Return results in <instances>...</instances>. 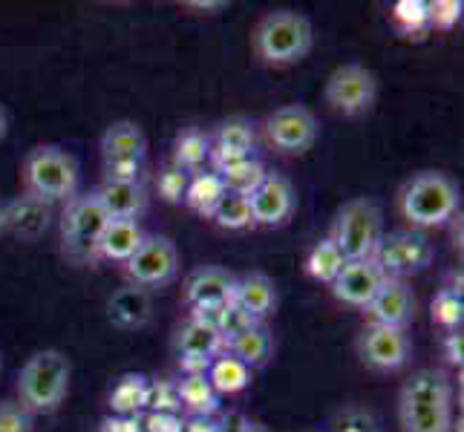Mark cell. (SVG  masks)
Here are the masks:
<instances>
[{
  "label": "cell",
  "mask_w": 464,
  "mask_h": 432,
  "mask_svg": "<svg viewBox=\"0 0 464 432\" xmlns=\"http://www.w3.org/2000/svg\"><path fill=\"white\" fill-rule=\"evenodd\" d=\"M461 190L459 182L444 170H419L398 187L395 211L404 219L407 231L427 234L444 228L459 216Z\"/></svg>",
  "instance_id": "obj_1"
},
{
  "label": "cell",
  "mask_w": 464,
  "mask_h": 432,
  "mask_svg": "<svg viewBox=\"0 0 464 432\" xmlns=\"http://www.w3.org/2000/svg\"><path fill=\"white\" fill-rule=\"evenodd\" d=\"M314 46L312 21L295 9L266 12L251 29V53L271 70H285L306 61Z\"/></svg>",
  "instance_id": "obj_2"
},
{
  "label": "cell",
  "mask_w": 464,
  "mask_h": 432,
  "mask_svg": "<svg viewBox=\"0 0 464 432\" xmlns=\"http://www.w3.org/2000/svg\"><path fill=\"white\" fill-rule=\"evenodd\" d=\"M21 185L32 199L44 205H63L82 187V168L75 156L58 144H38L21 162Z\"/></svg>",
  "instance_id": "obj_3"
},
{
  "label": "cell",
  "mask_w": 464,
  "mask_h": 432,
  "mask_svg": "<svg viewBox=\"0 0 464 432\" xmlns=\"http://www.w3.org/2000/svg\"><path fill=\"white\" fill-rule=\"evenodd\" d=\"M72 366L70 358L58 349L35 351L18 372V404L32 415L55 412L70 392Z\"/></svg>",
  "instance_id": "obj_4"
},
{
  "label": "cell",
  "mask_w": 464,
  "mask_h": 432,
  "mask_svg": "<svg viewBox=\"0 0 464 432\" xmlns=\"http://www.w3.org/2000/svg\"><path fill=\"white\" fill-rule=\"evenodd\" d=\"M341 248L346 263L352 260H372L383 239V211L370 197L346 199L332 219L326 234Z\"/></svg>",
  "instance_id": "obj_5"
},
{
  "label": "cell",
  "mask_w": 464,
  "mask_h": 432,
  "mask_svg": "<svg viewBox=\"0 0 464 432\" xmlns=\"http://www.w3.org/2000/svg\"><path fill=\"white\" fill-rule=\"evenodd\" d=\"M110 216L104 214V207L99 199L90 194H78L63 202L61 207V251L63 257L75 265H95V248L99 239L107 228Z\"/></svg>",
  "instance_id": "obj_6"
},
{
  "label": "cell",
  "mask_w": 464,
  "mask_h": 432,
  "mask_svg": "<svg viewBox=\"0 0 464 432\" xmlns=\"http://www.w3.org/2000/svg\"><path fill=\"white\" fill-rule=\"evenodd\" d=\"M324 99L332 113L343 119H361L372 113L378 101V75L358 61L334 67L324 84Z\"/></svg>",
  "instance_id": "obj_7"
},
{
  "label": "cell",
  "mask_w": 464,
  "mask_h": 432,
  "mask_svg": "<svg viewBox=\"0 0 464 432\" xmlns=\"http://www.w3.org/2000/svg\"><path fill=\"white\" fill-rule=\"evenodd\" d=\"M378 268L383 271L387 280H410L415 274H421L436 260V245L430 243L427 234L419 231H395V234H383L381 245L375 251Z\"/></svg>",
  "instance_id": "obj_8"
},
{
  "label": "cell",
  "mask_w": 464,
  "mask_h": 432,
  "mask_svg": "<svg viewBox=\"0 0 464 432\" xmlns=\"http://www.w3.org/2000/svg\"><path fill=\"white\" fill-rule=\"evenodd\" d=\"M124 274L136 288H162L179 274V248L165 234H148L145 243L124 263Z\"/></svg>",
  "instance_id": "obj_9"
},
{
  "label": "cell",
  "mask_w": 464,
  "mask_h": 432,
  "mask_svg": "<svg viewBox=\"0 0 464 432\" xmlns=\"http://www.w3.org/2000/svg\"><path fill=\"white\" fill-rule=\"evenodd\" d=\"M266 141L283 156H303L314 148L320 136V124L314 113L303 104H283L275 113H268L263 124Z\"/></svg>",
  "instance_id": "obj_10"
},
{
  "label": "cell",
  "mask_w": 464,
  "mask_h": 432,
  "mask_svg": "<svg viewBox=\"0 0 464 432\" xmlns=\"http://www.w3.org/2000/svg\"><path fill=\"white\" fill-rule=\"evenodd\" d=\"M355 351L361 363L370 372L392 375L401 372L412 358V341L407 329H390V326H370L366 323L355 341Z\"/></svg>",
  "instance_id": "obj_11"
},
{
  "label": "cell",
  "mask_w": 464,
  "mask_h": 432,
  "mask_svg": "<svg viewBox=\"0 0 464 432\" xmlns=\"http://www.w3.org/2000/svg\"><path fill=\"white\" fill-rule=\"evenodd\" d=\"M254 228H280L285 226L297 211V190L289 176L283 173H266L260 187L248 197Z\"/></svg>",
  "instance_id": "obj_12"
},
{
  "label": "cell",
  "mask_w": 464,
  "mask_h": 432,
  "mask_svg": "<svg viewBox=\"0 0 464 432\" xmlns=\"http://www.w3.org/2000/svg\"><path fill=\"white\" fill-rule=\"evenodd\" d=\"M237 277L222 265H199L185 277L182 302L190 312H214L226 309L234 297Z\"/></svg>",
  "instance_id": "obj_13"
},
{
  "label": "cell",
  "mask_w": 464,
  "mask_h": 432,
  "mask_svg": "<svg viewBox=\"0 0 464 432\" xmlns=\"http://www.w3.org/2000/svg\"><path fill=\"white\" fill-rule=\"evenodd\" d=\"M363 317L370 326H390L407 329L415 320V294L412 285L404 280H383L378 294L363 309Z\"/></svg>",
  "instance_id": "obj_14"
},
{
  "label": "cell",
  "mask_w": 464,
  "mask_h": 432,
  "mask_svg": "<svg viewBox=\"0 0 464 432\" xmlns=\"http://www.w3.org/2000/svg\"><path fill=\"white\" fill-rule=\"evenodd\" d=\"M383 271L378 268L375 260H352L343 265V271L338 277H334V283L329 285L332 297L343 302V306L349 309H366L370 306V300L378 294V288L383 285Z\"/></svg>",
  "instance_id": "obj_15"
},
{
  "label": "cell",
  "mask_w": 464,
  "mask_h": 432,
  "mask_svg": "<svg viewBox=\"0 0 464 432\" xmlns=\"http://www.w3.org/2000/svg\"><path fill=\"white\" fill-rule=\"evenodd\" d=\"M231 302L243 314H248L254 323H266V320L277 312L280 294H277L275 280L268 274H263V271H248V274L237 277Z\"/></svg>",
  "instance_id": "obj_16"
},
{
  "label": "cell",
  "mask_w": 464,
  "mask_h": 432,
  "mask_svg": "<svg viewBox=\"0 0 464 432\" xmlns=\"http://www.w3.org/2000/svg\"><path fill=\"white\" fill-rule=\"evenodd\" d=\"M53 226V205H44L32 197H18L4 202V234H12L24 243H35Z\"/></svg>",
  "instance_id": "obj_17"
},
{
  "label": "cell",
  "mask_w": 464,
  "mask_h": 432,
  "mask_svg": "<svg viewBox=\"0 0 464 432\" xmlns=\"http://www.w3.org/2000/svg\"><path fill=\"white\" fill-rule=\"evenodd\" d=\"M110 219H141L148 214V187L145 182H102L92 190Z\"/></svg>",
  "instance_id": "obj_18"
},
{
  "label": "cell",
  "mask_w": 464,
  "mask_h": 432,
  "mask_svg": "<svg viewBox=\"0 0 464 432\" xmlns=\"http://www.w3.org/2000/svg\"><path fill=\"white\" fill-rule=\"evenodd\" d=\"M102 158L104 162H145L148 158V136L141 124L133 119H119L102 133Z\"/></svg>",
  "instance_id": "obj_19"
},
{
  "label": "cell",
  "mask_w": 464,
  "mask_h": 432,
  "mask_svg": "<svg viewBox=\"0 0 464 432\" xmlns=\"http://www.w3.org/2000/svg\"><path fill=\"white\" fill-rule=\"evenodd\" d=\"M145 228L136 219H110L99 239V248H95V263L124 265L139 251V245L145 243Z\"/></svg>",
  "instance_id": "obj_20"
},
{
  "label": "cell",
  "mask_w": 464,
  "mask_h": 432,
  "mask_svg": "<svg viewBox=\"0 0 464 432\" xmlns=\"http://www.w3.org/2000/svg\"><path fill=\"white\" fill-rule=\"evenodd\" d=\"M173 349L179 358H202V360H214L217 355L226 351V341L219 338V331L197 317H185V323L176 329Z\"/></svg>",
  "instance_id": "obj_21"
},
{
  "label": "cell",
  "mask_w": 464,
  "mask_h": 432,
  "mask_svg": "<svg viewBox=\"0 0 464 432\" xmlns=\"http://www.w3.org/2000/svg\"><path fill=\"white\" fill-rule=\"evenodd\" d=\"M150 314H153V302L145 288L127 285V288H119V292L107 300V317L116 329H124V331L145 329L150 323Z\"/></svg>",
  "instance_id": "obj_22"
},
{
  "label": "cell",
  "mask_w": 464,
  "mask_h": 432,
  "mask_svg": "<svg viewBox=\"0 0 464 432\" xmlns=\"http://www.w3.org/2000/svg\"><path fill=\"white\" fill-rule=\"evenodd\" d=\"M398 404H453L450 378L441 370L412 372L398 392Z\"/></svg>",
  "instance_id": "obj_23"
},
{
  "label": "cell",
  "mask_w": 464,
  "mask_h": 432,
  "mask_svg": "<svg viewBox=\"0 0 464 432\" xmlns=\"http://www.w3.org/2000/svg\"><path fill=\"white\" fill-rule=\"evenodd\" d=\"M170 162L176 168H182L188 176L202 173L208 168V158H211V136L202 127H182L179 133L173 136V148H170Z\"/></svg>",
  "instance_id": "obj_24"
},
{
  "label": "cell",
  "mask_w": 464,
  "mask_h": 432,
  "mask_svg": "<svg viewBox=\"0 0 464 432\" xmlns=\"http://www.w3.org/2000/svg\"><path fill=\"white\" fill-rule=\"evenodd\" d=\"M453 404H398L401 432H450Z\"/></svg>",
  "instance_id": "obj_25"
},
{
  "label": "cell",
  "mask_w": 464,
  "mask_h": 432,
  "mask_svg": "<svg viewBox=\"0 0 464 432\" xmlns=\"http://www.w3.org/2000/svg\"><path fill=\"white\" fill-rule=\"evenodd\" d=\"M173 389L179 409H185L190 418H211L214 412H219V395L205 375H182L173 383Z\"/></svg>",
  "instance_id": "obj_26"
},
{
  "label": "cell",
  "mask_w": 464,
  "mask_h": 432,
  "mask_svg": "<svg viewBox=\"0 0 464 432\" xmlns=\"http://www.w3.org/2000/svg\"><path fill=\"white\" fill-rule=\"evenodd\" d=\"M226 194H228L226 182H222L214 170H202V173L190 176L182 205L188 207V211H194L197 216L211 219L214 211H217V205L222 202V197H226Z\"/></svg>",
  "instance_id": "obj_27"
},
{
  "label": "cell",
  "mask_w": 464,
  "mask_h": 432,
  "mask_svg": "<svg viewBox=\"0 0 464 432\" xmlns=\"http://www.w3.org/2000/svg\"><path fill=\"white\" fill-rule=\"evenodd\" d=\"M228 355H234L239 363H246L248 370H263V366L275 358V334H271L263 323L251 326L248 331H243L239 338H234L226 346Z\"/></svg>",
  "instance_id": "obj_28"
},
{
  "label": "cell",
  "mask_w": 464,
  "mask_h": 432,
  "mask_svg": "<svg viewBox=\"0 0 464 432\" xmlns=\"http://www.w3.org/2000/svg\"><path fill=\"white\" fill-rule=\"evenodd\" d=\"M343 265H346V257L329 236L317 239V243L306 251V257H303V271H306V277L320 285H332L334 277L343 271Z\"/></svg>",
  "instance_id": "obj_29"
},
{
  "label": "cell",
  "mask_w": 464,
  "mask_h": 432,
  "mask_svg": "<svg viewBox=\"0 0 464 432\" xmlns=\"http://www.w3.org/2000/svg\"><path fill=\"white\" fill-rule=\"evenodd\" d=\"M205 378L217 395H239L251 387V370L246 363H239L234 355H228V351H222V355L211 360Z\"/></svg>",
  "instance_id": "obj_30"
},
{
  "label": "cell",
  "mask_w": 464,
  "mask_h": 432,
  "mask_svg": "<svg viewBox=\"0 0 464 432\" xmlns=\"http://www.w3.org/2000/svg\"><path fill=\"white\" fill-rule=\"evenodd\" d=\"M208 136H211L214 150H231V153L254 156V148H257V130H254V124L243 116L219 121L214 130H208Z\"/></svg>",
  "instance_id": "obj_31"
},
{
  "label": "cell",
  "mask_w": 464,
  "mask_h": 432,
  "mask_svg": "<svg viewBox=\"0 0 464 432\" xmlns=\"http://www.w3.org/2000/svg\"><path fill=\"white\" fill-rule=\"evenodd\" d=\"M430 320L447 331H461L464 320V294H461V274H453V283H447L430 302Z\"/></svg>",
  "instance_id": "obj_32"
},
{
  "label": "cell",
  "mask_w": 464,
  "mask_h": 432,
  "mask_svg": "<svg viewBox=\"0 0 464 432\" xmlns=\"http://www.w3.org/2000/svg\"><path fill=\"white\" fill-rule=\"evenodd\" d=\"M148 387L150 380L145 375H121L107 395L113 415H139L148 404Z\"/></svg>",
  "instance_id": "obj_33"
},
{
  "label": "cell",
  "mask_w": 464,
  "mask_h": 432,
  "mask_svg": "<svg viewBox=\"0 0 464 432\" xmlns=\"http://www.w3.org/2000/svg\"><path fill=\"white\" fill-rule=\"evenodd\" d=\"M390 24L407 41H424L433 35L427 24V0H395L390 9Z\"/></svg>",
  "instance_id": "obj_34"
},
{
  "label": "cell",
  "mask_w": 464,
  "mask_h": 432,
  "mask_svg": "<svg viewBox=\"0 0 464 432\" xmlns=\"http://www.w3.org/2000/svg\"><path fill=\"white\" fill-rule=\"evenodd\" d=\"M211 222L222 231H248L254 228V216H251V202L243 194H228L222 197V202L217 205V211L211 216Z\"/></svg>",
  "instance_id": "obj_35"
},
{
  "label": "cell",
  "mask_w": 464,
  "mask_h": 432,
  "mask_svg": "<svg viewBox=\"0 0 464 432\" xmlns=\"http://www.w3.org/2000/svg\"><path fill=\"white\" fill-rule=\"evenodd\" d=\"M266 165L260 162L257 156H251V158H246V162H239V165H234L231 170H226V173H217L222 182H226V187L231 190V194H243V197H251L254 190L260 187V182L266 179Z\"/></svg>",
  "instance_id": "obj_36"
},
{
  "label": "cell",
  "mask_w": 464,
  "mask_h": 432,
  "mask_svg": "<svg viewBox=\"0 0 464 432\" xmlns=\"http://www.w3.org/2000/svg\"><path fill=\"white\" fill-rule=\"evenodd\" d=\"M188 182H190V176L182 168H176L173 162H168L165 168H159V173H156V194H159V199L168 202V205H182Z\"/></svg>",
  "instance_id": "obj_37"
},
{
  "label": "cell",
  "mask_w": 464,
  "mask_h": 432,
  "mask_svg": "<svg viewBox=\"0 0 464 432\" xmlns=\"http://www.w3.org/2000/svg\"><path fill=\"white\" fill-rule=\"evenodd\" d=\"M461 12H464L461 0H427L430 32H453L461 24Z\"/></svg>",
  "instance_id": "obj_38"
},
{
  "label": "cell",
  "mask_w": 464,
  "mask_h": 432,
  "mask_svg": "<svg viewBox=\"0 0 464 432\" xmlns=\"http://www.w3.org/2000/svg\"><path fill=\"white\" fill-rule=\"evenodd\" d=\"M0 432H35V415L18 401H0Z\"/></svg>",
  "instance_id": "obj_39"
},
{
  "label": "cell",
  "mask_w": 464,
  "mask_h": 432,
  "mask_svg": "<svg viewBox=\"0 0 464 432\" xmlns=\"http://www.w3.org/2000/svg\"><path fill=\"white\" fill-rule=\"evenodd\" d=\"M334 432H381V429H378V421L372 412H366L361 407H346L338 412Z\"/></svg>",
  "instance_id": "obj_40"
},
{
  "label": "cell",
  "mask_w": 464,
  "mask_h": 432,
  "mask_svg": "<svg viewBox=\"0 0 464 432\" xmlns=\"http://www.w3.org/2000/svg\"><path fill=\"white\" fill-rule=\"evenodd\" d=\"M102 182H145V162H102Z\"/></svg>",
  "instance_id": "obj_41"
},
{
  "label": "cell",
  "mask_w": 464,
  "mask_h": 432,
  "mask_svg": "<svg viewBox=\"0 0 464 432\" xmlns=\"http://www.w3.org/2000/svg\"><path fill=\"white\" fill-rule=\"evenodd\" d=\"M182 418L179 412H148L141 418V429L145 432H182Z\"/></svg>",
  "instance_id": "obj_42"
},
{
  "label": "cell",
  "mask_w": 464,
  "mask_h": 432,
  "mask_svg": "<svg viewBox=\"0 0 464 432\" xmlns=\"http://www.w3.org/2000/svg\"><path fill=\"white\" fill-rule=\"evenodd\" d=\"M99 432H145L139 415H110L102 421Z\"/></svg>",
  "instance_id": "obj_43"
},
{
  "label": "cell",
  "mask_w": 464,
  "mask_h": 432,
  "mask_svg": "<svg viewBox=\"0 0 464 432\" xmlns=\"http://www.w3.org/2000/svg\"><path fill=\"white\" fill-rule=\"evenodd\" d=\"M444 358H447V363L461 366V360H464V341H461V331H447V334H444Z\"/></svg>",
  "instance_id": "obj_44"
},
{
  "label": "cell",
  "mask_w": 464,
  "mask_h": 432,
  "mask_svg": "<svg viewBox=\"0 0 464 432\" xmlns=\"http://www.w3.org/2000/svg\"><path fill=\"white\" fill-rule=\"evenodd\" d=\"M185 9H194L199 14H217L222 9H228L226 0H188V4H182Z\"/></svg>",
  "instance_id": "obj_45"
},
{
  "label": "cell",
  "mask_w": 464,
  "mask_h": 432,
  "mask_svg": "<svg viewBox=\"0 0 464 432\" xmlns=\"http://www.w3.org/2000/svg\"><path fill=\"white\" fill-rule=\"evenodd\" d=\"M182 432H217V424L211 418H188L182 424Z\"/></svg>",
  "instance_id": "obj_46"
},
{
  "label": "cell",
  "mask_w": 464,
  "mask_h": 432,
  "mask_svg": "<svg viewBox=\"0 0 464 432\" xmlns=\"http://www.w3.org/2000/svg\"><path fill=\"white\" fill-rule=\"evenodd\" d=\"M6 133H9V113H6V107L0 104V141L6 139Z\"/></svg>",
  "instance_id": "obj_47"
},
{
  "label": "cell",
  "mask_w": 464,
  "mask_h": 432,
  "mask_svg": "<svg viewBox=\"0 0 464 432\" xmlns=\"http://www.w3.org/2000/svg\"><path fill=\"white\" fill-rule=\"evenodd\" d=\"M239 432H268L260 421H246L243 424V429H239Z\"/></svg>",
  "instance_id": "obj_48"
},
{
  "label": "cell",
  "mask_w": 464,
  "mask_h": 432,
  "mask_svg": "<svg viewBox=\"0 0 464 432\" xmlns=\"http://www.w3.org/2000/svg\"><path fill=\"white\" fill-rule=\"evenodd\" d=\"M0 236H4V202H0Z\"/></svg>",
  "instance_id": "obj_49"
},
{
  "label": "cell",
  "mask_w": 464,
  "mask_h": 432,
  "mask_svg": "<svg viewBox=\"0 0 464 432\" xmlns=\"http://www.w3.org/2000/svg\"><path fill=\"white\" fill-rule=\"evenodd\" d=\"M450 432H464V424H461V421H459V424H453V429H450Z\"/></svg>",
  "instance_id": "obj_50"
}]
</instances>
